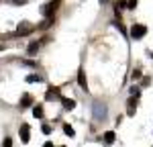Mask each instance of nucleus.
Here are the masks:
<instances>
[{"instance_id":"f257e3e1","label":"nucleus","mask_w":153,"mask_h":147,"mask_svg":"<svg viewBox=\"0 0 153 147\" xmlns=\"http://www.w3.org/2000/svg\"><path fill=\"white\" fill-rule=\"evenodd\" d=\"M145 33H147L145 24H133V29H131V37L133 39H141V37H145Z\"/></svg>"},{"instance_id":"f03ea898","label":"nucleus","mask_w":153,"mask_h":147,"mask_svg":"<svg viewBox=\"0 0 153 147\" xmlns=\"http://www.w3.org/2000/svg\"><path fill=\"white\" fill-rule=\"evenodd\" d=\"M59 4H61V0H51L49 4H45V6H43V14H45V16H53V12L57 10Z\"/></svg>"},{"instance_id":"7ed1b4c3","label":"nucleus","mask_w":153,"mask_h":147,"mask_svg":"<svg viewBox=\"0 0 153 147\" xmlns=\"http://www.w3.org/2000/svg\"><path fill=\"white\" fill-rule=\"evenodd\" d=\"M104 117H106V106L100 104V102H94V119L100 121V119H104Z\"/></svg>"},{"instance_id":"20e7f679","label":"nucleus","mask_w":153,"mask_h":147,"mask_svg":"<svg viewBox=\"0 0 153 147\" xmlns=\"http://www.w3.org/2000/svg\"><path fill=\"white\" fill-rule=\"evenodd\" d=\"M78 84H80V88L88 90V82H86V72H84L82 68H80V72H78Z\"/></svg>"},{"instance_id":"39448f33","label":"nucleus","mask_w":153,"mask_h":147,"mask_svg":"<svg viewBox=\"0 0 153 147\" xmlns=\"http://www.w3.org/2000/svg\"><path fill=\"white\" fill-rule=\"evenodd\" d=\"M45 98H47V100H57V98H61V94H59V88H49L47 94H45Z\"/></svg>"},{"instance_id":"423d86ee","label":"nucleus","mask_w":153,"mask_h":147,"mask_svg":"<svg viewBox=\"0 0 153 147\" xmlns=\"http://www.w3.org/2000/svg\"><path fill=\"white\" fill-rule=\"evenodd\" d=\"M31 31H33V27H31L29 23H23V24H19V29H16V33H19V35H29Z\"/></svg>"},{"instance_id":"0eeeda50","label":"nucleus","mask_w":153,"mask_h":147,"mask_svg":"<svg viewBox=\"0 0 153 147\" xmlns=\"http://www.w3.org/2000/svg\"><path fill=\"white\" fill-rule=\"evenodd\" d=\"M59 100H61V104H63V108H65V110L76 108V100H71V98H59Z\"/></svg>"},{"instance_id":"6e6552de","label":"nucleus","mask_w":153,"mask_h":147,"mask_svg":"<svg viewBox=\"0 0 153 147\" xmlns=\"http://www.w3.org/2000/svg\"><path fill=\"white\" fill-rule=\"evenodd\" d=\"M21 139H23V143H29L31 141V137H29V125H23L21 127Z\"/></svg>"},{"instance_id":"1a4fd4ad","label":"nucleus","mask_w":153,"mask_h":147,"mask_svg":"<svg viewBox=\"0 0 153 147\" xmlns=\"http://www.w3.org/2000/svg\"><path fill=\"white\" fill-rule=\"evenodd\" d=\"M31 104H33V98L29 96V94H25L23 100H21V108H25V106H31Z\"/></svg>"},{"instance_id":"9d476101","label":"nucleus","mask_w":153,"mask_h":147,"mask_svg":"<svg viewBox=\"0 0 153 147\" xmlns=\"http://www.w3.org/2000/svg\"><path fill=\"white\" fill-rule=\"evenodd\" d=\"M114 139H117V135H114V131H106V133H104V141H106V143H112Z\"/></svg>"},{"instance_id":"9b49d317","label":"nucleus","mask_w":153,"mask_h":147,"mask_svg":"<svg viewBox=\"0 0 153 147\" xmlns=\"http://www.w3.org/2000/svg\"><path fill=\"white\" fill-rule=\"evenodd\" d=\"M37 49H39V43H31V45H29V47H27V53H29V55H33V53H37Z\"/></svg>"},{"instance_id":"f8f14e48","label":"nucleus","mask_w":153,"mask_h":147,"mask_svg":"<svg viewBox=\"0 0 153 147\" xmlns=\"http://www.w3.org/2000/svg\"><path fill=\"white\" fill-rule=\"evenodd\" d=\"M51 24H53V16H47V19L43 21V24H41V29H49Z\"/></svg>"},{"instance_id":"ddd939ff","label":"nucleus","mask_w":153,"mask_h":147,"mask_svg":"<svg viewBox=\"0 0 153 147\" xmlns=\"http://www.w3.org/2000/svg\"><path fill=\"white\" fill-rule=\"evenodd\" d=\"M33 114H35L37 119H41V117H43V108H41V106H39V104H37L35 108H33Z\"/></svg>"},{"instance_id":"4468645a","label":"nucleus","mask_w":153,"mask_h":147,"mask_svg":"<svg viewBox=\"0 0 153 147\" xmlns=\"http://www.w3.org/2000/svg\"><path fill=\"white\" fill-rule=\"evenodd\" d=\"M63 133L68 135V137H74V129H71L70 125H63Z\"/></svg>"},{"instance_id":"2eb2a0df","label":"nucleus","mask_w":153,"mask_h":147,"mask_svg":"<svg viewBox=\"0 0 153 147\" xmlns=\"http://www.w3.org/2000/svg\"><path fill=\"white\" fill-rule=\"evenodd\" d=\"M133 114H135V100L131 98L129 100V117H133Z\"/></svg>"},{"instance_id":"dca6fc26","label":"nucleus","mask_w":153,"mask_h":147,"mask_svg":"<svg viewBox=\"0 0 153 147\" xmlns=\"http://www.w3.org/2000/svg\"><path fill=\"white\" fill-rule=\"evenodd\" d=\"M27 82H43V78H41V76H29Z\"/></svg>"},{"instance_id":"f3484780","label":"nucleus","mask_w":153,"mask_h":147,"mask_svg":"<svg viewBox=\"0 0 153 147\" xmlns=\"http://www.w3.org/2000/svg\"><path fill=\"white\" fill-rule=\"evenodd\" d=\"M120 8H127V0H117V10Z\"/></svg>"},{"instance_id":"a211bd4d","label":"nucleus","mask_w":153,"mask_h":147,"mask_svg":"<svg viewBox=\"0 0 153 147\" xmlns=\"http://www.w3.org/2000/svg\"><path fill=\"white\" fill-rule=\"evenodd\" d=\"M135 6H137V0H127V8L135 10Z\"/></svg>"},{"instance_id":"6ab92c4d","label":"nucleus","mask_w":153,"mask_h":147,"mask_svg":"<svg viewBox=\"0 0 153 147\" xmlns=\"http://www.w3.org/2000/svg\"><path fill=\"white\" fill-rule=\"evenodd\" d=\"M139 78H141V72H139V70H135V72H133V80H139Z\"/></svg>"},{"instance_id":"aec40b11","label":"nucleus","mask_w":153,"mask_h":147,"mask_svg":"<svg viewBox=\"0 0 153 147\" xmlns=\"http://www.w3.org/2000/svg\"><path fill=\"white\" fill-rule=\"evenodd\" d=\"M43 133H45V135L51 133V127H49V125H43Z\"/></svg>"},{"instance_id":"412c9836","label":"nucleus","mask_w":153,"mask_h":147,"mask_svg":"<svg viewBox=\"0 0 153 147\" xmlns=\"http://www.w3.org/2000/svg\"><path fill=\"white\" fill-rule=\"evenodd\" d=\"M2 145H6V147H10V145H12V141H10V139H4V141H2Z\"/></svg>"},{"instance_id":"4be33fe9","label":"nucleus","mask_w":153,"mask_h":147,"mask_svg":"<svg viewBox=\"0 0 153 147\" xmlns=\"http://www.w3.org/2000/svg\"><path fill=\"white\" fill-rule=\"evenodd\" d=\"M14 2H16V4H23V2H27V0H14Z\"/></svg>"},{"instance_id":"5701e85b","label":"nucleus","mask_w":153,"mask_h":147,"mask_svg":"<svg viewBox=\"0 0 153 147\" xmlns=\"http://www.w3.org/2000/svg\"><path fill=\"white\" fill-rule=\"evenodd\" d=\"M0 51H2V45H0Z\"/></svg>"}]
</instances>
